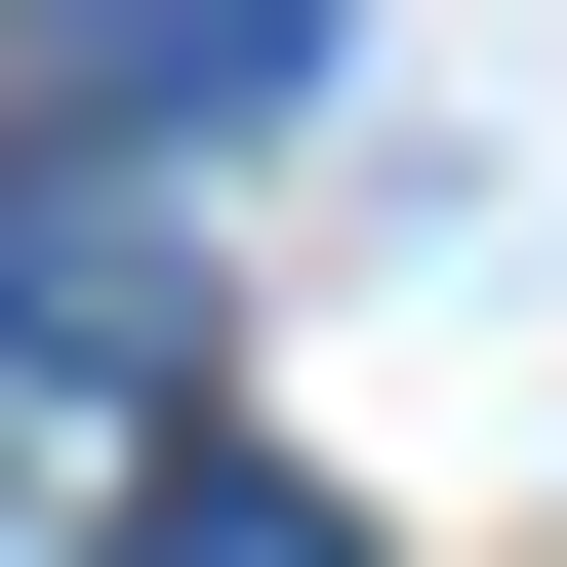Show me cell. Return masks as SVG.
I'll return each mask as SVG.
<instances>
[{"instance_id":"6da1fadb","label":"cell","mask_w":567,"mask_h":567,"mask_svg":"<svg viewBox=\"0 0 567 567\" xmlns=\"http://www.w3.org/2000/svg\"><path fill=\"white\" fill-rule=\"evenodd\" d=\"M365 41V0H41V122H122V163H203V122H284Z\"/></svg>"},{"instance_id":"7a4b0ae2","label":"cell","mask_w":567,"mask_h":567,"mask_svg":"<svg viewBox=\"0 0 567 567\" xmlns=\"http://www.w3.org/2000/svg\"><path fill=\"white\" fill-rule=\"evenodd\" d=\"M203 284H163V203H122V122H41L0 163V365H163Z\"/></svg>"},{"instance_id":"3957f363","label":"cell","mask_w":567,"mask_h":567,"mask_svg":"<svg viewBox=\"0 0 567 567\" xmlns=\"http://www.w3.org/2000/svg\"><path fill=\"white\" fill-rule=\"evenodd\" d=\"M122 567H365V527H324L284 446H163V486H122Z\"/></svg>"}]
</instances>
